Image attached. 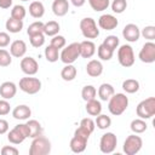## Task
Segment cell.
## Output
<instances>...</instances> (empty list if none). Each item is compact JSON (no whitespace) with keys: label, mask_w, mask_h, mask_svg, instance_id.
I'll return each mask as SVG.
<instances>
[{"label":"cell","mask_w":155,"mask_h":155,"mask_svg":"<svg viewBox=\"0 0 155 155\" xmlns=\"http://www.w3.org/2000/svg\"><path fill=\"white\" fill-rule=\"evenodd\" d=\"M128 107V97L125 93H114L108 101V109L110 114L119 116Z\"/></svg>","instance_id":"cell-1"},{"label":"cell","mask_w":155,"mask_h":155,"mask_svg":"<svg viewBox=\"0 0 155 155\" xmlns=\"http://www.w3.org/2000/svg\"><path fill=\"white\" fill-rule=\"evenodd\" d=\"M51 151V142L44 137L38 136L33 138V142L29 148V155H47Z\"/></svg>","instance_id":"cell-2"},{"label":"cell","mask_w":155,"mask_h":155,"mask_svg":"<svg viewBox=\"0 0 155 155\" xmlns=\"http://www.w3.org/2000/svg\"><path fill=\"white\" fill-rule=\"evenodd\" d=\"M80 57V42H71L68 46H64L59 58L64 64H73Z\"/></svg>","instance_id":"cell-3"},{"label":"cell","mask_w":155,"mask_h":155,"mask_svg":"<svg viewBox=\"0 0 155 155\" xmlns=\"http://www.w3.org/2000/svg\"><path fill=\"white\" fill-rule=\"evenodd\" d=\"M27 138H29V131H28L27 124H18V125H16L7 133V139L12 144H21Z\"/></svg>","instance_id":"cell-4"},{"label":"cell","mask_w":155,"mask_h":155,"mask_svg":"<svg viewBox=\"0 0 155 155\" xmlns=\"http://www.w3.org/2000/svg\"><path fill=\"white\" fill-rule=\"evenodd\" d=\"M136 113H137V116L143 119V120L153 117L154 114H155V98L154 97H149V98L142 101L137 105Z\"/></svg>","instance_id":"cell-5"},{"label":"cell","mask_w":155,"mask_h":155,"mask_svg":"<svg viewBox=\"0 0 155 155\" xmlns=\"http://www.w3.org/2000/svg\"><path fill=\"white\" fill-rule=\"evenodd\" d=\"M80 30L86 39H96L99 35V29L97 28V23L91 17H85L80 21Z\"/></svg>","instance_id":"cell-6"},{"label":"cell","mask_w":155,"mask_h":155,"mask_svg":"<svg viewBox=\"0 0 155 155\" xmlns=\"http://www.w3.org/2000/svg\"><path fill=\"white\" fill-rule=\"evenodd\" d=\"M18 86L23 92H25L28 94H35L41 90V81L38 78H33V76L28 75L19 80Z\"/></svg>","instance_id":"cell-7"},{"label":"cell","mask_w":155,"mask_h":155,"mask_svg":"<svg viewBox=\"0 0 155 155\" xmlns=\"http://www.w3.org/2000/svg\"><path fill=\"white\" fill-rule=\"evenodd\" d=\"M117 61L119 63L125 67L130 68L134 64V52L133 48L130 45H121L120 48L117 50Z\"/></svg>","instance_id":"cell-8"},{"label":"cell","mask_w":155,"mask_h":155,"mask_svg":"<svg viewBox=\"0 0 155 155\" xmlns=\"http://www.w3.org/2000/svg\"><path fill=\"white\" fill-rule=\"evenodd\" d=\"M142 145H143L142 138L139 136H137L136 133H133V134H130L128 137H126L122 149L126 155H136L142 149Z\"/></svg>","instance_id":"cell-9"},{"label":"cell","mask_w":155,"mask_h":155,"mask_svg":"<svg viewBox=\"0 0 155 155\" xmlns=\"http://www.w3.org/2000/svg\"><path fill=\"white\" fill-rule=\"evenodd\" d=\"M117 145V138L113 132H107L101 137L99 149L103 154H110L115 150Z\"/></svg>","instance_id":"cell-10"},{"label":"cell","mask_w":155,"mask_h":155,"mask_svg":"<svg viewBox=\"0 0 155 155\" xmlns=\"http://www.w3.org/2000/svg\"><path fill=\"white\" fill-rule=\"evenodd\" d=\"M139 59L143 63H154L155 62V44L153 41H148L145 42L138 54Z\"/></svg>","instance_id":"cell-11"},{"label":"cell","mask_w":155,"mask_h":155,"mask_svg":"<svg viewBox=\"0 0 155 155\" xmlns=\"http://www.w3.org/2000/svg\"><path fill=\"white\" fill-rule=\"evenodd\" d=\"M21 70L25 75H35L39 70V64L33 57H23L21 61Z\"/></svg>","instance_id":"cell-12"},{"label":"cell","mask_w":155,"mask_h":155,"mask_svg":"<svg viewBox=\"0 0 155 155\" xmlns=\"http://www.w3.org/2000/svg\"><path fill=\"white\" fill-rule=\"evenodd\" d=\"M122 36L124 39H126V41L128 42H136L139 40L140 36V30L137 27V24L133 23H128L125 25V28L122 29Z\"/></svg>","instance_id":"cell-13"},{"label":"cell","mask_w":155,"mask_h":155,"mask_svg":"<svg viewBox=\"0 0 155 155\" xmlns=\"http://www.w3.org/2000/svg\"><path fill=\"white\" fill-rule=\"evenodd\" d=\"M117 24H119V22L116 19V17L113 15L105 13L98 18V25H99V28H102L104 30H113L117 27Z\"/></svg>","instance_id":"cell-14"},{"label":"cell","mask_w":155,"mask_h":155,"mask_svg":"<svg viewBox=\"0 0 155 155\" xmlns=\"http://www.w3.org/2000/svg\"><path fill=\"white\" fill-rule=\"evenodd\" d=\"M17 93V86L12 81H5L0 85V96L4 99H11Z\"/></svg>","instance_id":"cell-15"},{"label":"cell","mask_w":155,"mask_h":155,"mask_svg":"<svg viewBox=\"0 0 155 155\" xmlns=\"http://www.w3.org/2000/svg\"><path fill=\"white\" fill-rule=\"evenodd\" d=\"M27 52V44L23 40H15L10 45V53L12 57L22 58Z\"/></svg>","instance_id":"cell-16"},{"label":"cell","mask_w":155,"mask_h":155,"mask_svg":"<svg viewBox=\"0 0 155 155\" xmlns=\"http://www.w3.org/2000/svg\"><path fill=\"white\" fill-rule=\"evenodd\" d=\"M52 11L57 17H63L69 11V1L68 0H53Z\"/></svg>","instance_id":"cell-17"},{"label":"cell","mask_w":155,"mask_h":155,"mask_svg":"<svg viewBox=\"0 0 155 155\" xmlns=\"http://www.w3.org/2000/svg\"><path fill=\"white\" fill-rule=\"evenodd\" d=\"M96 53V45L91 40H85L80 42V56L82 58H91Z\"/></svg>","instance_id":"cell-18"},{"label":"cell","mask_w":155,"mask_h":155,"mask_svg":"<svg viewBox=\"0 0 155 155\" xmlns=\"http://www.w3.org/2000/svg\"><path fill=\"white\" fill-rule=\"evenodd\" d=\"M86 145H87V139L79 137V136H74L70 140V144H69L70 150L75 154H80V153L85 151Z\"/></svg>","instance_id":"cell-19"},{"label":"cell","mask_w":155,"mask_h":155,"mask_svg":"<svg viewBox=\"0 0 155 155\" xmlns=\"http://www.w3.org/2000/svg\"><path fill=\"white\" fill-rule=\"evenodd\" d=\"M86 71L90 76L92 78H97L103 73V64L101 63V61L97 59H91L87 64H86Z\"/></svg>","instance_id":"cell-20"},{"label":"cell","mask_w":155,"mask_h":155,"mask_svg":"<svg viewBox=\"0 0 155 155\" xmlns=\"http://www.w3.org/2000/svg\"><path fill=\"white\" fill-rule=\"evenodd\" d=\"M31 115V110L28 105L25 104H21V105H17L13 110H12V116L16 119V120H28L29 116Z\"/></svg>","instance_id":"cell-21"},{"label":"cell","mask_w":155,"mask_h":155,"mask_svg":"<svg viewBox=\"0 0 155 155\" xmlns=\"http://www.w3.org/2000/svg\"><path fill=\"white\" fill-rule=\"evenodd\" d=\"M29 15L33 18H41L45 15V6L41 1H33L29 5Z\"/></svg>","instance_id":"cell-22"},{"label":"cell","mask_w":155,"mask_h":155,"mask_svg":"<svg viewBox=\"0 0 155 155\" xmlns=\"http://www.w3.org/2000/svg\"><path fill=\"white\" fill-rule=\"evenodd\" d=\"M114 93H115V90H114L113 85L107 84V82L102 84V85L99 86V88H98V97L101 98V101H104V102L109 101V98H110Z\"/></svg>","instance_id":"cell-23"},{"label":"cell","mask_w":155,"mask_h":155,"mask_svg":"<svg viewBox=\"0 0 155 155\" xmlns=\"http://www.w3.org/2000/svg\"><path fill=\"white\" fill-rule=\"evenodd\" d=\"M86 111L91 116L99 115L102 113V104H101V102L97 101L96 98L94 99H91V101H87L86 102Z\"/></svg>","instance_id":"cell-24"},{"label":"cell","mask_w":155,"mask_h":155,"mask_svg":"<svg viewBox=\"0 0 155 155\" xmlns=\"http://www.w3.org/2000/svg\"><path fill=\"white\" fill-rule=\"evenodd\" d=\"M5 27H6V30H7V31L16 34V33H19V31L23 29V21L10 17V18L6 21Z\"/></svg>","instance_id":"cell-25"},{"label":"cell","mask_w":155,"mask_h":155,"mask_svg":"<svg viewBox=\"0 0 155 155\" xmlns=\"http://www.w3.org/2000/svg\"><path fill=\"white\" fill-rule=\"evenodd\" d=\"M28 131H29V138H35L38 136H41L42 133V127L38 120H28L27 122Z\"/></svg>","instance_id":"cell-26"},{"label":"cell","mask_w":155,"mask_h":155,"mask_svg":"<svg viewBox=\"0 0 155 155\" xmlns=\"http://www.w3.org/2000/svg\"><path fill=\"white\" fill-rule=\"evenodd\" d=\"M78 70L73 64H65V67H63L62 71H61V78L64 81H73L76 78Z\"/></svg>","instance_id":"cell-27"},{"label":"cell","mask_w":155,"mask_h":155,"mask_svg":"<svg viewBox=\"0 0 155 155\" xmlns=\"http://www.w3.org/2000/svg\"><path fill=\"white\" fill-rule=\"evenodd\" d=\"M130 128H131V131H132L133 133L139 134V133H143V132H145V131H147L148 125H147L145 120H143V119L138 117V119H134V120H132V121H131Z\"/></svg>","instance_id":"cell-28"},{"label":"cell","mask_w":155,"mask_h":155,"mask_svg":"<svg viewBox=\"0 0 155 155\" xmlns=\"http://www.w3.org/2000/svg\"><path fill=\"white\" fill-rule=\"evenodd\" d=\"M59 24L56 21H48L47 23H44V35L47 36H54L59 31Z\"/></svg>","instance_id":"cell-29"},{"label":"cell","mask_w":155,"mask_h":155,"mask_svg":"<svg viewBox=\"0 0 155 155\" xmlns=\"http://www.w3.org/2000/svg\"><path fill=\"white\" fill-rule=\"evenodd\" d=\"M122 88L126 93H136L139 90V82L136 79H127L122 82Z\"/></svg>","instance_id":"cell-30"},{"label":"cell","mask_w":155,"mask_h":155,"mask_svg":"<svg viewBox=\"0 0 155 155\" xmlns=\"http://www.w3.org/2000/svg\"><path fill=\"white\" fill-rule=\"evenodd\" d=\"M96 94H97V90L92 85H86L81 90V97H82V99L85 102L91 101V99H94L96 98Z\"/></svg>","instance_id":"cell-31"},{"label":"cell","mask_w":155,"mask_h":155,"mask_svg":"<svg viewBox=\"0 0 155 155\" xmlns=\"http://www.w3.org/2000/svg\"><path fill=\"white\" fill-rule=\"evenodd\" d=\"M88 4L91 6V8L96 12H102L104 10H107L110 5L109 0H88Z\"/></svg>","instance_id":"cell-32"},{"label":"cell","mask_w":155,"mask_h":155,"mask_svg":"<svg viewBox=\"0 0 155 155\" xmlns=\"http://www.w3.org/2000/svg\"><path fill=\"white\" fill-rule=\"evenodd\" d=\"M96 126L99 128V130H107L108 127H110L111 125V119L104 114H99L96 116V121H94Z\"/></svg>","instance_id":"cell-33"},{"label":"cell","mask_w":155,"mask_h":155,"mask_svg":"<svg viewBox=\"0 0 155 155\" xmlns=\"http://www.w3.org/2000/svg\"><path fill=\"white\" fill-rule=\"evenodd\" d=\"M113 53L114 51H111L110 48H108L107 46H104L103 44H101L97 48V54H98V58L102 59V61H110L113 58Z\"/></svg>","instance_id":"cell-34"},{"label":"cell","mask_w":155,"mask_h":155,"mask_svg":"<svg viewBox=\"0 0 155 155\" xmlns=\"http://www.w3.org/2000/svg\"><path fill=\"white\" fill-rule=\"evenodd\" d=\"M45 58L47 59V62L50 63H54L58 61L59 58V53H58V50L51 45H48L46 48H45Z\"/></svg>","instance_id":"cell-35"},{"label":"cell","mask_w":155,"mask_h":155,"mask_svg":"<svg viewBox=\"0 0 155 155\" xmlns=\"http://www.w3.org/2000/svg\"><path fill=\"white\" fill-rule=\"evenodd\" d=\"M25 15H27L25 7L22 6V5H15V6L12 7V10H11V17H12V18L23 21V19L25 18Z\"/></svg>","instance_id":"cell-36"},{"label":"cell","mask_w":155,"mask_h":155,"mask_svg":"<svg viewBox=\"0 0 155 155\" xmlns=\"http://www.w3.org/2000/svg\"><path fill=\"white\" fill-rule=\"evenodd\" d=\"M40 33H44V23L41 21H36V22H33L31 24H29V27L27 29V34L29 36L34 35V34H40Z\"/></svg>","instance_id":"cell-37"},{"label":"cell","mask_w":155,"mask_h":155,"mask_svg":"<svg viewBox=\"0 0 155 155\" xmlns=\"http://www.w3.org/2000/svg\"><path fill=\"white\" fill-rule=\"evenodd\" d=\"M29 41H30V45H31L33 47L39 48V47H41V46L45 44V35H44V33L30 35V36H29Z\"/></svg>","instance_id":"cell-38"},{"label":"cell","mask_w":155,"mask_h":155,"mask_svg":"<svg viewBox=\"0 0 155 155\" xmlns=\"http://www.w3.org/2000/svg\"><path fill=\"white\" fill-rule=\"evenodd\" d=\"M119 38L116 36V35H108L105 39H104V41H103V45L104 46H107L108 48H110L111 51H115L116 48H117V46H119Z\"/></svg>","instance_id":"cell-39"},{"label":"cell","mask_w":155,"mask_h":155,"mask_svg":"<svg viewBox=\"0 0 155 155\" xmlns=\"http://www.w3.org/2000/svg\"><path fill=\"white\" fill-rule=\"evenodd\" d=\"M127 8V1L126 0H113L111 2V10L115 13H122Z\"/></svg>","instance_id":"cell-40"},{"label":"cell","mask_w":155,"mask_h":155,"mask_svg":"<svg viewBox=\"0 0 155 155\" xmlns=\"http://www.w3.org/2000/svg\"><path fill=\"white\" fill-rule=\"evenodd\" d=\"M12 62V56L5 48H0V67H8Z\"/></svg>","instance_id":"cell-41"},{"label":"cell","mask_w":155,"mask_h":155,"mask_svg":"<svg viewBox=\"0 0 155 155\" xmlns=\"http://www.w3.org/2000/svg\"><path fill=\"white\" fill-rule=\"evenodd\" d=\"M140 35H143L144 39L149 40V41H153L155 39V27L154 25H147L142 29L140 31Z\"/></svg>","instance_id":"cell-42"},{"label":"cell","mask_w":155,"mask_h":155,"mask_svg":"<svg viewBox=\"0 0 155 155\" xmlns=\"http://www.w3.org/2000/svg\"><path fill=\"white\" fill-rule=\"evenodd\" d=\"M50 45L53 46V47H56L57 50H61V48H63V47L65 46V38H64L63 35H58V34H57V35L52 36Z\"/></svg>","instance_id":"cell-43"},{"label":"cell","mask_w":155,"mask_h":155,"mask_svg":"<svg viewBox=\"0 0 155 155\" xmlns=\"http://www.w3.org/2000/svg\"><path fill=\"white\" fill-rule=\"evenodd\" d=\"M80 127H82V128L87 130L90 133H92V132L94 131V128H96V124H94V121H93L91 117H85V119L81 120Z\"/></svg>","instance_id":"cell-44"},{"label":"cell","mask_w":155,"mask_h":155,"mask_svg":"<svg viewBox=\"0 0 155 155\" xmlns=\"http://www.w3.org/2000/svg\"><path fill=\"white\" fill-rule=\"evenodd\" d=\"M11 110V105L10 103L7 102V99H0V116H4V115H7Z\"/></svg>","instance_id":"cell-45"},{"label":"cell","mask_w":155,"mask_h":155,"mask_svg":"<svg viewBox=\"0 0 155 155\" xmlns=\"http://www.w3.org/2000/svg\"><path fill=\"white\" fill-rule=\"evenodd\" d=\"M18 153H19L18 149L12 147V145H5L1 149V154L2 155H18Z\"/></svg>","instance_id":"cell-46"},{"label":"cell","mask_w":155,"mask_h":155,"mask_svg":"<svg viewBox=\"0 0 155 155\" xmlns=\"http://www.w3.org/2000/svg\"><path fill=\"white\" fill-rule=\"evenodd\" d=\"M10 41H11L10 35L7 33H5V31H0V47L4 48L6 46H8L10 45Z\"/></svg>","instance_id":"cell-47"},{"label":"cell","mask_w":155,"mask_h":155,"mask_svg":"<svg viewBox=\"0 0 155 155\" xmlns=\"http://www.w3.org/2000/svg\"><path fill=\"white\" fill-rule=\"evenodd\" d=\"M90 132L87 131V130H85V128H82V127H79V128H76L75 130V132H74V136H79V137H82V138H85V139H87L88 140V138H90Z\"/></svg>","instance_id":"cell-48"},{"label":"cell","mask_w":155,"mask_h":155,"mask_svg":"<svg viewBox=\"0 0 155 155\" xmlns=\"http://www.w3.org/2000/svg\"><path fill=\"white\" fill-rule=\"evenodd\" d=\"M8 132V122L4 119H0V134H5Z\"/></svg>","instance_id":"cell-49"},{"label":"cell","mask_w":155,"mask_h":155,"mask_svg":"<svg viewBox=\"0 0 155 155\" xmlns=\"http://www.w3.org/2000/svg\"><path fill=\"white\" fill-rule=\"evenodd\" d=\"M13 0H0V8H8L12 5Z\"/></svg>","instance_id":"cell-50"},{"label":"cell","mask_w":155,"mask_h":155,"mask_svg":"<svg viewBox=\"0 0 155 155\" xmlns=\"http://www.w3.org/2000/svg\"><path fill=\"white\" fill-rule=\"evenodd\" d=\"M70 2H71L75 7H81V6H84V5H85L86 0H70Z\"/></svg>","instance_id":"cell-51"},{"label":"cell","mask_w":155,"mask_h":155,"mask_svg":"<svg viewBox=\"0 0 155 155\" xmlns=\"http://www.w3.org/2000/svg\"><path fill=\"white\" fill-rule=\"evenodd\" d=\"M22 1H29V0H22Z\"/></svg>","instance_id":"cell-52"}]
</instances>
